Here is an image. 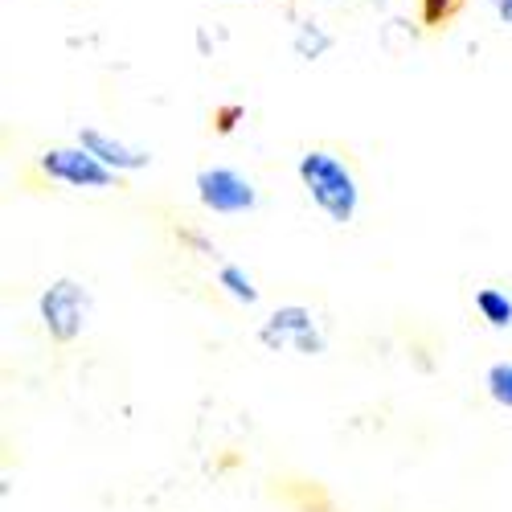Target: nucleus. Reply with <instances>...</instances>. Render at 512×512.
Masks as SVG:
<instances>
[{
	"label": "nucleus",
	"instance_id": "nucleus-4",
	"mask_svg": "<svg viewBox=\"0 0 512 512\" xmlns=\"http://www.w3.org/2000/svg\"><path fill=\"white\" fill-rule=\"evenodd\" d=\"M197 197L213 213H250L254 205H259L254 185L242 173H234V168H201L197 173Z\"/></svg>",
	"mask_w": 512,
	"mask_h": 512
},
{
	"label": "nucleus",
	"instance_id": "nucleus-9",
	"mask_svg": "<svg viewBox=\"0 0 512 512\" xmlns=\"http://www.w3.org/2000/svg\"><path fill=\"white\" fill-rule=\"evenodd\" d=\"M484 386H488L492 402H500V406L512 410V361H496L488 369V377H484Z\"/></svg>",
	"mask_w": 512,
	"mask_h": 512
},
{
	"label": "nucleus",
	"instance_id": "nucleus-3",
	"mask_svg": "<svg viewBox=\"0 0 512 512\" xmlns=\"http://www.w3.org/2000/svg\"><path fill=\"white\" fill-rule=\"evenodd\" d=\"M41 168L62 181V185H74V189H111L115 185V168H107L95 152L87 148H50L41 156Z\"/></svg>",
	"mask_w": 512,
	"mask_h": 512
},
{
	"label": "nucleus",
	"instance_id": "nucleus-2",
	"mask_svg": "<svg viewBox=\"0 0 512 512\" xmlns=\"http://www.w3.org/2000/svg\"><path fill=\"white\" fill-rule=\"evenodd\" d=\"M37 312H41V324L54 340H74L82 328H87V316H91V291L74 283V279H58L41 291L37 300Z\"/></svg>",
	"mask_w": 512,
	"mask_h": 512
},
{
	"label": "nucleus",
	"instance_id": "nucleus-5",
	"mask_svg": "<svg viewBox=\"0 0 512 512\" xmlns=\"http://www.w3.org/2000/svg\"><path fill=\"white\" fill-rule=\"evenodd\" d=\"M78 144L87 148V152H95L107 168H115V173H136V168H148V164H152L148 152L127 148L123 140H115V136H107V132H95V127H82V132H78Z\"/></svg>",
	"mask_w": 512,
	"mask_h": 512
},
{
	"label": "nucleus",
	"instance_id": "nucleus-6",
	"mask_svg": "<svg viewBox=\"0 0 512 512\" xmlns=\"http://www.w3.org/2000/svg\"><path fill=\"white\" fill-rule=\"evenodd\" d=\"M312 312L300 308V304H291V308H279L267 324H263V345L267 349H283V345H295L304 332H312Z\"/></svg>",
	"mask_w": 512,
	"mask_h": 512
},
{
	"label": "nucleus",
	"instance_id": "nucleus-7",
	"mask_svg": "<svg viewBox=\"0 0 512 512\" xmlns=\"http://www.w3.org/2000/svg\"><path fill=\"white\" fill-rule=\"evenodd\" d=\"M476 308L492 328H512V300L500 287H480L476 291Z\"/></svg>",
	"mask_w": 512,
	"mask_h": 512
},
{
	"label": "nucleus",
	"instance_id": "nucleus-8",
	"mask_svg": "<svg viewBox=\"0 0 512 512\" xmlns=\"http://www.w3.org/2000/svg\"><path fill=\"white\" fill-rule=\"evenodd\" d=\"M218 283L234 295L238 304H254V300H259V287H254V283H250V275H246L242 267H234V263H226V267L218 271Z\"/></svg>",
	"mask_w": 512,
	"mask_h": 512
},
{
	"label": "nucleus",
	"instance_id": "nucleus-10",
	"mask_svg": "<svg viewBox=\"0 0 512 512\" xmlns=\"http://www.w3.org/2000/svg\"><path fill=\"white\" fill-rule=\"evenodd\" d=\"M459 5H463V0H422V17H426V25H439V21H447Z\"/></svg>",
	"mask_w": 512,
	"mask_h": 512
},
{
	"label": "nucleus",
	"instance_id": "nucleus-1",
	"mask_svg": "<svg viewBox=\"0 0 512 512\" xmlns=\"http://www.w3.org/2000/svg\"><path fill=\"white\" fill-rule=\"evenodd\" d=\"M300 181L312 193V201L328 213V222L349 226L357 218L361 189H357L349 164L340 156H332V152H304L300 156Z\"/></svg>",
	"mask_w": 512,
	"mask_h": 512
},
{
	"label": "nucleus",
	"instance_id": "nucleus-11",
	"mask_svg": "<svg viewBox=\"0 0 512 512\" xmlns=\"http://www.w3.org/2000/svg\"><path fill=\"white\" fill-rule=\"evenodd\" d=\"M492 9H496V17L504 25H512V0H492Z\"/></svg>",
	"mask_w": 512,
	"mask_h": 512
}]
</instances>
